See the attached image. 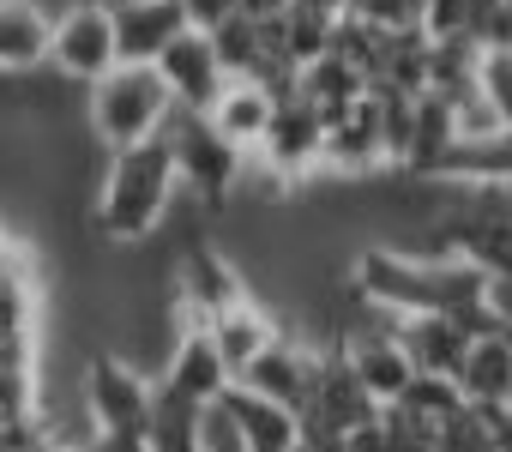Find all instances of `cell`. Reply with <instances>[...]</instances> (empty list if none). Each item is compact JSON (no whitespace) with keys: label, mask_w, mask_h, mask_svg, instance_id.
<instances>
[{"label":"cell","mask_w":512,"mask_h":452,"mask_svg":"<svg viewBox=\"0 0 512 452\" xmlns=\"http://www.w3.org/2000/svg\"><path fill=\"white\" fill-rule=\"evenodd\" d=\"M223 410L235 416V434H241V452H296L302 446V416L247 392V386H223Z\"/></svg>","instance_id":"cell-13"},{"label":"cell","mask_w":512,"mask_h":452,"mask_svg":"<svg viewBox=\"0 0 512 452\" xmlns=\"http://www.w3.org/2000/svg\"><path fill=\"white\" fill-rule=\"evenodd\" d=\"M320 151H326V115H320L314 103H302V97H284V103L272 109V121H266V139L253 145V157H260L272 175H284L290 187L326 175Z\"/></svg>","instance_id":"cell-6"},{"label":"cell","mask_w":512,"mask_h":452,"mask_svg":"<svg viewBox=\"0 0 512 452\" xmlns=\"http://www.w3.org/2000/svg\"><path fill=\"white\" fill-rule=\"evenodd\" d=\"M19 452H73V446H55V440H43V434H37V440H31V446H19Z\"/></svg>","instance_id":"cell-30"},{"label":"cell","mask_w":512,"mask_h":452,"mask_svg":"<svg viewBox=\"0 0 512 452\" xmlns=\"http://www.w3.org/2000/svg\"><path fill=\"white\" fill-rule=\"evenodd\" d=\"M320 163L332 175H374V169H386L380 163V115H374L368 91L350 109L326 115V151H320Z\"/></svg>","instance_id":"cell-12"},{"label":"cell","mask_w":512,"mask_h":452,"mask_svg":"<svg viewBox=\"0 0 512 452\" xmlns=\"http://www.w3.org/2000/svg\"><path fill=\"white\" fill-rule=\"evenodd\" d=\"M193 452H241V434H235V416L223 410V398L199 404V416H193Z\"/></svg>","instance_id":"cell-25"},{"label":"cell","mask_w":512,"mask_h":452,"mask_svg":"<svg viewBox=\"0 0 512 452\" xmlns=\"http://www.w3.org/2000/svg\"><path fill=\"white\" fill-rule=\"evenodd\" d=\"M205 332H211V344H217V356H223V368H229V380L260 356L272 338H278V320L266 314V302L260 296H241L235 308H223V314H211V320H199Z\"/></svg>","instance_id":"cell-15"},{"label":"cell","mask_w":512,"mask_h":452,"mask_svg":"<svg viewBox=\"0 0 512 452\" xmlns=\"http://www.w3.org/2000/svg\"><path fill=\"white\" fill-rule=\"evenodd\" d=\"M458 145V109L434 91H416V109H410V151H404V169L398 175H416V181H434L446 151Z\"/></svg>","instance_id":"cell-16"},{"label":"cell","mask_w":512,"mask_h":452,"mask_svg":"<svg viewBox=\"0 0 512 452\" xmlns=\"http://www.w3.org/2000/svg\"><path fill=\"white\" fill-rule=\"evenodd\" d=\"M392 332L416 374H458L464 344H470V332L452 314H404V320H392Z\"/></svg>","instance_id":"cell-17"},{"label":"cell","mask_w":512,"mask_h":452,"mask_svg":"<svg viewBox=\"0 0 512 452\" xmlns=\"http://www.w3.org/2000/svg\"><path fill=\"white\" fill-rule=\"evenodd\" d=\"M109 67H121L109 0H67V7H55V25H49V73L67 79V85H97Z\"/></svg>","instance_id":"cell-4"},{"label":"cell","mask_w":512,"mask_h":452,"mask_svg":"<svg viewBox=\"0 0 512 452\" xmlns=\"http://www.w3.org/2000/svg\"><path fill=\"white\" fill-rule=\"evenodd\" d=\"M500 416H506V434H512V398H506V404H500Z\"/></svg>","instance_id":"cell-31"},{"label":"cell","mask_w":512,"mask_h":452,"mask_svg":"<svg viewBox=\"0 0 512 452\" xmlns=\"http://www.w3.org/2000/svg\"><path fill=\"white\" fill-rule=\"evenodd\" d=\"M314 362H320V344H308V338H296V332L278 326V338L235 374V386H247V392H260V398H272V404H284V410L302 416L308 386H314Z\"/></svg>","instance_id":"cell-7"},{"label":"cell","mask_w":512,"mask_h":452,"mask_svg":"<svg viewBox=\"0 0 512 452\" xmlns=\"http://www.w3.org/2000/svg\"><path fill=\"white\" fill-rule=\"evenodd\" d=\"M151 386L139 362L115 356V350H91L79 362V404L97 428H115V434H145L151 422Z\"/></svg>","instance_id":"cell-5"},{"label":"cell","mask_w":512,"mask_h":452,"mask_svg":"<svg viewBox=\"0 0 512 452\" xmlns=\"http://www.w3.org/2000/svg\"><path fill=\"white\" fill-rule=\"evenodd\" d=\"M25 266H31V248H25V242L7 230V223H0V284H7V278H19Z\"/></svg>","instance_id":"cell-28"},{"label":"cell","mask_w":512,"mask_h":452,"mask_svg":"<svg viewBox=\"0 0 512 452\" xmlns=\"http://www.w3.org/2000/svg\"><path fill=\"white\" fill-rule=\"evenodd\" d=\"M482 308L494 314V326H512V272H488L482 278Z\"/></svg>","instance_id":"cell-27"},{"label":"cell","mask_w":512,"mask_h":452,"mask_svg":"<svg viewBox=\"0 0 512 452\" xmlns=\"http://www.w3.org/2000/svg\"><path fill=\"white\" fill-rule=\"evenodd\" d=\"M235 13H241V0H181L187 31H217V25L235 19Z\"/></svg>","instance_id":"cell-26"},{"label":"cell","mask_w":512,"mask_h":452,"mask_svg":"<svg viewBox=\"0 0 512 452\" xmlns=\"http://www.w3.org/2000/svg\"><path fill=\"white\" fill-rule=\"evenodd\" d=\"M163 386L181 392L187 404H211V398H223L229 368H223V356H217V344H211V332H205L199 320L175 326L169 356H163Z\"/></svg>","instance_id":"cell-9"},{"label":"cell","mask_w":512,"mask_h":452,"mask_svg":"<svg viewBox=\"0 0 512 452\" xmlns=\"http://www.w3.org/2000/svg\"><path fill=\"white\" fill-rule=\"evenodd\" d=\"M109 19H115V55L121 67H151L181 31V0H109Z\"/></svg>","instance_id":"cell-8"},{"label":"cell","mask_w":512,"mask_h":452,"mask_svg":"<svg viewBox=\"0 0 512 452\" xmlns=\"http://www.w3.org/2000/svg\"><path fill=\"white\" fill-rule=\"evenodd\" d=\"M85 452H151V446H145V434H115V428H97V434L85 440Z\"/></svg>","instance_id":"cell-29"},{"label":"cell","mask_w":512,"mask_h":452,"mask_svg":"<svg viewBox=\"0 0 512 452\" xmlns=\"http://www.w3.org/2000/svg\"><path fill=\"white\" fill-rule=\"evenodd\" d=\"M163 139H169V157H175V181L193 193V205H199L205 217H223L229 199H235V181H241L247 151H235V145H229L205 115H193V109H175L169 127H163Z\"/></svg>","instance_id":"cell-3"},{"label":"cell","mask_w":512,"mask_h":452,"mask_svg":"<svg viewBox=\"0 0 512 452\" xmlns=\"http://www.w3.org/2000/svg\"><path fill=\"white\" fill-rule=\"evenodd\" d=\"M49 0H0V79H25L49 67Z\"/></svg>","instance_id":"cell-11"},{"label":"cell","mask_w":512,"mask_h":452,"mask_svg":"<svg viewBox=\"0 0 512 452\" xmlns=\"http://www.w3.org/2000/svg\"><path fill=\"white\" fill-rule=\"evenodd\" d=\"M500 338H506V344H512V326H500Z\"/></svg>","instance_id":"cell-32"},{"label":"cell","mask_w":512,"mask_h":452,"mask_svg":"<svg viewBox=\"0 0 512 452\" xmlns=\"http://www.w3.org/2000/svg\"><path fill=\"white\" fill-rule=\"evenodd\" d=\"M434 452H512L506 416L494 404H458L440 428H434Z\"/></svg>","instance_id":"cell-20"},{"label":"cell","mask_w":512,"mask_h":452,"mask_svg":"<svg viewBox=\"0 0 512 452\" xmlns=\"http://www.w3.org/2000/svg\"><path fill=\"white\" fill-rule=\"evenodd\" d=\"M476 97L500 127H512V49H482L476 61Z\"/></svg>","instance_id":"cell-23"},{"label":"cell","mask_w":512,"mask_h":452,"mask_svg":"<svg viewBox=\"0 0 512 452\" xmlns=\"http://www.w3.org/2000/svg\"><path fill=\"white\" fill-rule=\"evenodd\" d=\"M434 181H452V187H506L512 181V127H488V133H464L440 175Z\"/></svg>","instance_id":"cell-18"},{"label":"cell","mask_w":512,"mask_h":452,"mask_svg":"<svg viewBox=\"0 0 512 452\" xmlns=\"http://www.w3.org/2000/svg\"><path fill=\"white\" fill-rule=\"evenodd\" d=\"M398 410H410V416H422L428 428H440L458 404H464V392H458V380L452 374H410V386L392 398Z\"/></svg>","instance_id":"cell-22"},{"label":"cell","mask_w":512,"mask_h":452,"mask_svg":"<svg viewBox=\"0 0 512 452\" xmlns=\"http://www.w3.org/2000/svg\"><path fill=\"white\" fill-rule=\"evenodd\" d=\"M175 193H181V181H175V157H169L163 133L145 139V145L109 151L103 187L91 193V230L109 248H139V242H151L169 223Z\"/></svg>","instance_id":"cell-1"},{"label":"cell","mask_w":512,"mask_h":452,"mask_svg":"<svg viewBox=\"0 0 512 452\" xmlns=\"http://www.w3.org/2000/svg\"><path fill=\"white\" fill-rule=\"evenodd\" d=\"M458 392H464V404H506L512 398V344L500 338V332H476L470 344H464V362H458Z\"/></svg>","instance_id":"cell-19"},{"label":"cell","mask_w":512,"mask_h":452,"mask_svg":"<svg viewBox=\"0 0 512 452\" xmlns=\"http://www.w3.org/2000/svg\"><path fill=\"white\" fill-rule=\"evenodd\" d=\"M169 115H175V97L157 67H109L97 85H85V127L109 151L157 139Z\"/></svg>","instance_id":"cell-2"},{"label":"cell","mask_w":512,"mask_h":452,"mask_svg":"<svg viewBox=\"0 0 512 452\" xmlns=\"http://www.w3.org/2000/svg\"><path fill=\"white\" fill-rule=\"evenodd\" d=\"M272 109H278V97L260 85V79H223V91L199 109L235 151H253L266 139V121H272Z\"/></svg>","instance_id":"cell-14"},{"label":"cell","mask_w":512,"mask_h":452,"mask_svg":"<svg viewBox=\"0 0 512 452\" xmlns=\"http://www.w3.org/2000/svg\"><path fill=\"white\" fill-rule=\"evenodd\" d=\"M362 91H368V79H362L350 61H338V55H320V61L296 67V97H302V103H314L320 115H338V109H350Z\"/></svg>","instance_id":"cell-21"},{"label":"cell","mask_w":512,"mask_h":452,"mask_svg":"<svg viewBox=\"0 0 512 452\" xmlns=\"http://www.w3.org/2000/svg\"><path fill=\"white\" fill-rule=\"evenodd\" d=\"M157 73H163V85H169V97H175V109H205L217 91H223V67H217V55H211V37L205 31H181L157 61H151Z\"/></svg>","instance_id":"cell-10"},{"label":"cell","mask_w":512,"mask_h":452,"mask_svg":"<svg viewBox=\"0 0 512 452\" xmlns=\"http://www.w3.org/2000/svg\"><path fill=\"white\" fill-rule=\"evenodd\" d=\"M344 19L374 25V31H416L422 0H344Z\"/></svg>","instance_id":"cell-24"}]
</instances>
